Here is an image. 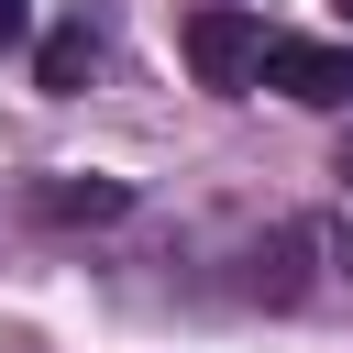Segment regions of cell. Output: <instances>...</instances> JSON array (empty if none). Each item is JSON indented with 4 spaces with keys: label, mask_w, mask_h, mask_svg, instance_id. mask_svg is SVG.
Returning <instances> with one entry per match:
<instances>
[{
    "label": "cell",
    "mask_w": 353,
    "mask_h": 353,
    "mask_svg": "<svg viewBox=\"0 0 353 353\" xmlns=\"http://www.w3.org/2000/svg\"><path fill=\"white\" fill-rule=\"evenodd\" d=\"M188 66H199V88H221V99H243V88H265V55H276V33L254 22V11H232V0H210V11H188Z\"/></svg>",
    "instance_id": "obj_1"
},
{
    "label": "cell",
    "mask_w": 353,
    "mask_h": 353,
    "mask_svg": "<svg viewBox=\"0 0 353 353\" xmlns=\"http://www.w3.org/2000/svg\"><path fill=\"white\" fill-rule=\"evenodd\" d=\"M265 88H287V99H309V110H342V99H353V44L276 33V55H265Z\"/></svg>",
    "instance_id": "obj_2"
},
{
    "label": "cell",
    "mask_w": 353,
    "mask_h": 353,
    "mask_svg": "<svg viewBox=\"0 0 353 353\" xmlns=\"http://www.w3.org/2000/svg\"><path fill=\"white\" fill-rule=\"evenodd\" d=\"M33 210H44V221H121V210H132V188H121V176H44V188H33Z\"/></svg>",
    "instance_id": "obj_3"
},
{
    "label": "cell",
    "mask_w": 353,
    "mask_h": 353,
    "mask_svg": "<svg viewBox=\"0 0 353 353\" xmlns=\"http://www.w3.org/2000/svg\"><path fill=\"white\" fill-rule=\"evenodd\" d=\"M243 287H254V298H265V309H287V298H298V287H309V276H298V232H265V243H254V254H243Z\"/></svg>",
    "instance_id": "obj_4"
},
{
    "label": "cell",
    "mask_w": 353,
    "mask_h": 353,
    "mask_svg": "<svg viewBox=\"0 0 353 353\" xmlns=\"http://www.w3.org/2000/svg\"><path fill=\"white\" fill-rule=\"evenodd\" d=\"M88 66H99V22L77 11V22H55V33H44V88H77Z\"/></svg>",
    "instance_id": "obj_5"
},
{
    "label": "cell",
    "mask_w": 353,
    "mask_h": 353,
    "mask_svg": "<svg viewBox=\"0 0 353 353\" xmlns=\"http://www.w3.org/2000/svg\"><path fill=\"white\" fill-rule=\"evenodd\" d=\"M33 33V0H0V44H22Z\"/></svg>",
    "instance_id": "obj_6"
},
{
    "label": "cell",
    "mask_w": 353,
    "mask_h": 353,
    "mask_svg": "<svg viewBox=\"0 0 353 353\" xmlns=\"http://www.w3.org/2000/svg\"><path fill=\"white\" fill-rule=\"evenodd\" d=\"M342 188H353V143H342Z\"/></svg>",
    "instance_id": "obj_7"
},
{
    "label": "cell",
    "mask_w": 353,
    "mask_h": 353,
    "mask_svg": "<svg viewBox=\"0 0 353 353\" xmlns=\"http://www.w3.org/2000/svg\"><path fill=\"white\" fill-rule=\"evenodd\" d=\"M331 11H342V22H353V0H331Z\"/></svg>",
    "instance_id": "obj_8"
}]
</instances>
